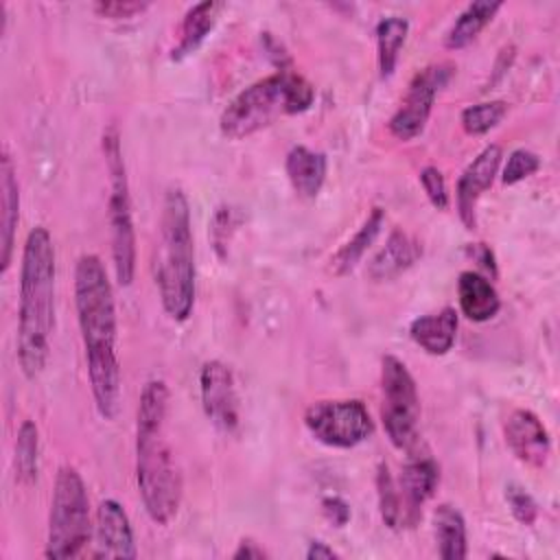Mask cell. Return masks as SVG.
Masks as SVG:
<instances>
[{"label": "cell", "instance_id": "cell-23", "mask_svg": "<svg viewBox=\"0 0 560 560\" xmlns=\"http://www.w3.org/2000/svg\"><path fill=\"white\" fill-rule=\"evenodd\" d=\"M433 534L438 553L444 560H464L468 553L466 521L462 512L451 503H440L433 512Z\"/></svg>", "mask_w": 560, "mask_h": 560}, {"label": "cell", "instance_id": "cell-36", "mask_svg": "<svg viewBox=\"0 0 560 560\" xmlns=\"http://www.w3.org/2000/svg\"><path fill=\"white\" fill-rule=\"evenodd\" d=\"M232 558H234V560H262V558H267V553H265L262 547H258L256 542H252V540H241L238 547H236V551L232 553Z\"/></svg>", "mask_w": 560, "mask_h": 560}, {"label": "cell", "instance_id": "cell-20", "mask_svg": "<svg viewBox=\"0 0 560 560\" xmlns=\"http://www.w3.org/2000/svg\"><path fill=\"white\" fill-rule=\"evenodd\" d=\"M422 256V247L416 238H411L402 230H394L385 247L378 249V254L368 265V276L372 280H392L407 271L418 258Z\"/></svg>", "mask_w": 560, "mask_h": 560}, {"label": "cell", "instance_id": "cell-24", "mask_svg": "<svg viewBox=\"0 0 560 560\" xmlns=\"http://www.w3.org/2000/svg\"><path fill=\"white\" fill-rule=\"evenodd\" d=\"M383 223H385L383 208H372V212L368 214L363 225L354 232V236L346 245H341V249L330 258V267L337 276H343L357 267V262L363 258L368 247L376 241Z\"/></svg>", "mask_w": 560, "mask_h": 560}, {"label": "cell", "instance_id": "cell-7", "mask_svg": "<svg viewBox=\"0 0 560 560\" xmlns=\"http://www.w3.org/2000/svg\"><path fill=\"white\" fill-rule=\"evenodd\" d=\"M103 155L109 173V197H107V221L112 234V260L116 280L129 287L136 273V230L131 217L129 179L122 160L120 136L116 127L103 133Z\"/></svg>", "mask_w": 560, "mask_h": 560}, {"label": "cell", "instance_id": "cell-15", "mask_svg": "<svg viewBox=\"0 0 560 560\" xmlns=\"http://www.w3.org/2000/svg\"><path fill=\"white\" fill-rule=\"evenodd\" d=\"M440 481V468L429 455H409V459L400 468V477L396 479L409 527H413L422 514V505L433 497L435 486Z\"/></svg>", "mask_w": 560, "mask_h": 560}, {"label": "cell", "instance_id": "cell-5", "mask_svg": "<svg viewBox=\"0 0 560 560\" xmlns=\"http://www.w3.org/2000/svg\"><path fill=\"white\" fill-rule=\"evenodd\" d=\"M315 88L293 70H278L241 90L221 112L219 129L230 140H243L273 125L282 116L306 112Z\"/></svg>", "mask_w": 560, "mask_h": 560}, {"label": "cell", "instance_id": "cell-17", "mask_svg": "<svg viewBox=\"0 0 560 560\" xmlns=\"http://www.w3.org/2000/svg\"><path fill=\"white\" fill-rule=\"evenodd\" d=\"M457 302L459 311L470 322H488L501 308V298L490 278L479 271H462L457 278Z\"/></svg>", "mask_w": 560, "mask_h": 560}, {"label": "cell", "instance_id": "cell-37", "mask_svg": "<svg viewBox=\"0 0 560 560\" xmlns=\"http://www.w3.org/2000/svg\"><path fill=\"white\" fill-rule=\"evenodd\" d=\"M330 558H339V553H337L332 547H328V545L322 542V540L308 542L306 560H330Z\"/></svg>", "mask_w": 560, "mask_h": 560}, {"label": "cell", "instance_id": "cell-16", "mask_svg": "<svg viewBox=\"0 0 560 560\" xmlns=\"http://www.w3.org/2000/svg\"><path fill=\"white\" fill-rule=\"evenodd\" d=\"M0 269L2 273L11 265L13 256V245H15V228L20 219V188H18V177L13 162L9 153L2 155L0 164Z\"/></svg>", "mask_w": 560, "mask_h": 560}, {"label": "cell", "instance_id": "cell-14", "mask_svg": "<svg viewBox=\"0 0 560 560\" xmlns=\"http://www.w3.org/2000/svg\"><path fill=\"white\" fill-rule=\"evenodd\" d=\"M510 451L523 464L542 468L551 455V440L542 420L529 409H514L503 424Z\"/></svg>", "mask_w": 560, "mask_h": 560}, {"label": "cell", "instance_id": "cell-2", "mask_svg": "<svg viewBox=\"0 0 560 560\" xmlns=\"http://www.w3.org/2000/svg\"><path fill=\"white\" fill-rule=\"evenodd\" d=\"M166 383L147 381L136 416V483L144 512L158 525H168L182 501V475L166 438Z\"/></svg>", "mask_w": 560, "mask_h": 560}, {"label": "cell", "instance_id": "cell-11", "mask_svg": "<svg viewBox=\"0 0 560 560\" xmlns=\"http://www.w3.org/2000/svg\"><path fill=\"white\" fill-rule=\"evenodd\" d=\"M199 392L206 418L223 433L238 427V392L232 370L221 361H206L199 372Z\"/></svg>", "mask_w": 560, "mask_h": 560}, {"label": "cell", "instance_id": "cell-33", "mask_svg": "<svg viewBox=\"0 0 560 560\" xmlns=\"http://www.w3.org/2000/svg\"><path fill=\"white\" fill-rule=\"evenodd\" d=\"M236 221H234V210L228 208V206H221L217 208L214 217H212V241H214V247L221 249V247H228V241H230V234L234 230Z\"/></svg>", "mask_w": 560, "mask_h": 560}, {"label": "cell", "instance_id": "cell-18", "mask_svg": "<svg viewBox=\"0 0 560 560\" xmlns=\"http://www.w3.org/2000/svg\"><path fill=\"white\" fill-rule=\"evenodd\" d=\"M457 311L444 306L438 313L420 315L409 324V337L418 343L427 354L442 357L446 354L457 337Z\"/></svg>", "mask_w": 560, "mask_h": 560}, {"label": "cell", "instance_id": "cell-1", "mask_svg": "<svg viewBox=\"0 0 560 560\" xmlns=\"http://www.w3.org/2000/svg\"><path fill=\"white\" fill-rule=\"evenodd\" d=\"M74 308L94 405L105 420H112L120 402V363L116 354L118 319L114 289L96 254H83L77 260Z\"/></svg>", "mask_w": 560, "mask_h": 560}, {"label": "cell", "instance_id": "cell-29", "mask_svg": "<svg viewBox=\"0 0 560 560\" xmlns=\"http://www.w3.org/2000/svg\"><path fill=\"white\" fill-rule=\"evenodd\" d=\"M538 168H540V158L534 151H529V149H514L508 155V162H505L503 173H501V182L505 186H514V184L523 182L525 177L534 175Z\"/></svg>", "mask_w": 560, "mask_h": 560}, {"label": "cell", "instance_id": "cell-10", "mask_svg": "<svg viewBox=\"0 0 560 560\" xmlns=\"http://www.w3.org/2000/svg\"><path fill=\"white\" fill-rule=\"evenodd\" d=\"M453 72L455 66L451 61H435L413 74L398 109L392 114L387 122V129L394 138L407 142L424 131L435 96L448 83Z\"/></svg>", "mask_w": 560, "mask_h": 560}, {"label": "cell", "instance_id": "cell-12", "mask_svg": "<svg viewBox=\"0 0 560 560\" xmlns=\"http://www.w3.org/2000/svg\"><path fill=\"white\" fill-rule=\"evenodd\" d=\"M501 158L503 151L499 144H486L457 179L455 203L466 230H475L477 225V201L492 186L501 166Z\"/></svg>", "mask_w": 560, "mask_h": 560}, {"label": "cell", "instance_id": "cell-3", "mask_svg": "<svg viewBox=\"0 0 560 560\" xmlns=\"http://www.w3.org/2000/svg\"><path fill=\"white\" fill-rule=\"evenodd\" d=\"M55 245L44 225H35L24 241L20 265L18 363L26 378L46 368L55 328Z\"/></svg>", "mask_w": 560, "mask_h": 560}, {"label": "cell", "instance_id": "cell-6", "mask_svg": "<svg viewBox=\"0 0 560 560\" xmlns=\"http://www.w3.org/2000/svg\"><path fill=\"white\" fill-rule=\"evenodd\" d=\"M92 538L90 497L83 477L74 466H61L55 477L48 534H46V558H74Z\"/></svg>", "mask_w": 560, "mask_h": 560}, {"label": "cell", "instance_id": "cell-13", "mask_svg": "<svg viewBox=\"0 0 560 560\" xmlns=\"http://www.w3.org/2000/svg\"><path fill=\"white\" fill-rule=\"evenodd\" d=\"M94 556L122 560H131L138 556L129 516L122 510V505L114 499H103L96 508Z\"/></svg>", "mask_w": 560, "mask_h": 560}, {"label": "cell", "instance_id": "cell-28", "mask_svg": "<svg viewBox=\"0 0 560 560\" xmlns=\"http://www.w3.org/2000/svg\"><path fill=\"white\" fill-rule=\"evenodd\" d=\"M505 114H508L505 101H483V103L464 107L459 120L468 136H483L490 129H494Z\"/></svg>", "mask_w": 560, "mask_h": 560}, {"label": "cell", "instance_id": "cell-4", "mask_svg": "<svg viewBox=\"0 0 560 560\" xmlns=\"http://www.w3.org/2000/svg\"><path fill=\"white\" fill-rule=\"evenodd\" d=\"M195 243L190 206L182 188L171 186L162 201L160 245L155 258V284L162 308L175 322H186L195 306Z\"/></svg>", "mask_w": 560, "mask_h": 560}, {"label": "cell", "instance_id": "cell-31", "mask_svg": "<svg viewBox=\"0 0 560 560\" xmlns=\"http://www.w3.org/2000/svg\"><path fill=\"white\" fill-rule=\"evenodd\" d=\"M420 184H422V190H424V195H427V199L431 201L433 208L446 210L451 206L446 182H444V175H442L440 168L424 166L420 171Z\"/></svg>", "mask_w": 560, "mask_h": 560}, {"label": "cell", "instance_id": "cell-9", "mask_svg": "<svg viewBox=\"0 0 560 560\" xmlns=\"http://www.w3.org/2000/svg\"><path fill=\"white\" fill-rule=\"evenodd\" d=\"M308 433L330 448H354L372 435V418L365 405L352 400H317L306 407Z\"/></svg>", "mask_w": 560, "mask_h": 560}, {"label": "cell", "instance_id": "cell-21", "mask_svg": "<svg viewBox=\"0 0 560 560\" xmlns=\"http://www.w3.org/2000/svg\"><path fill=\"white\" fill-rule=\"evenodd\" d=\"M219 11H221V2H214V0L197 2L186 11V15L182 20L179 42L171 50L173 61H182V59L190 57L192 52H197V48L206 42V37L214 28Z\"/></svg>", "mask_w": 560, "mask_h": 560}, {"label": "cell", "instance_id": "cell-26", "mask_svg": "<svg viewBox=\"0 0 560 560\" xmlns=\"http://www.w3.org/2000/svg\"><path fill=\"white\" fill-rule=\"evenodd\" d=\"M15 481L28 486L37 479L39 472V431L33 420H24L15 435V455H13Z\"/></svg>", "mask_w": 560, "mask_h": 560}, {"label": "cell", "instance_id": "cell-34", "mask_svg": "<svg viewBox=\"0 0 560 560\" xmlns=\"http://www.w3.org/2000/svg\"><path fill=\"white\" fill-rule=\"evenodd\" d=\"M322 512L337 527H343L350 521V505L341 497H326L322 501Z\"/></svg>", "mask_w": 560, "mask_h": 560}, {"label": "cell", "instance_id": "cell-19", "mask_svg": "<svg viewBox=\"0 0 560 560\" xmlns=\"http://www.w3.org/2000/svg\"><path fill=\"white\" fill-rule=\"evenodd\" d=\"M284 171L298 197L315 199L324 186L328 162L322 151H313L304 144H298L287 153Z\"/></svg>", "mask_w": 560, "mask_h": 560}, {"label": "cell", "instance_id": "cell-22", "mask_svg": "<svg viewBox=\"0 0 560 560\" xmlns=\"http://www.w3.org/2000/svg\"><path fill=\"white\" fill-rule=\"evenodd\" d=\"M503 7L499 0H475L468 2L462 13L455 18L451 28L444 35V46L448 50H459L468 46L497 15V11Z\"/></svg>", "mask_w": 560, "mask_h": 560}, {"label": "cell", "instance_id": "cell-27", "mask_svg": "<svg viewBox=\"0 0 560 560\" xmlns=\"http://www.w3.org/2000/svg\"><path fill=\"white\" fill-rule=\"evenodd\" d=\"M376 494H378V512L383 523L389 529L409 527V518H407V510H405L398 483L385 462H381L376 470Z\"/></svg>", "mask_w": 560, "mask_h": 560}, {"label": "cell", "instance_id": "cell-25", "mask_svg": "<svg viewBox=\"0 0 560 560\" xmlns=\"http://www.w3.org/2000/svg\"><path fill=\"white\" fill-rule=\"evenodd\" d=\"M409 22L398 15H389L378 20L376 24V59L381 79H389L398 66L400 48L407 39Z\"/></svg>", "mask_w": 560, "mask_h": 560}, {"label": "cell", "instance_id": "cell-32", "mask_svg": "<svg viewBox=\"0 0 560 560\" xmlns=\"http://www.w3.org/2000/svg\"><path fill=\"white\" fill-rule=\"evenodd\" d=\"M149 7V2H136V0H112V2H96L94 9L98 15L109 18V20H120V18H133L142 13Z\"/></svg>", "mask_w": 560, "mask_h": 560}, {"label": "cell", "instance_id": "cell-8", "mask_svg": "<svg viewBox=\"0 0 560 560\" xmlns=\"http://www.w3.org/2000/svg\"><path fill=\"white\" fill-rule=\"evenodd\" d=\"M381 420L385 433L396 448L411 453L420 442V398L411 372L394 354H385L381 361Z\"/></svg>", "mask_w": 560, "mask_h": 560}, {"label": "cell", "instance_id": "cell-30", "mask_svg": "<svg viewBox=\"0 0 560 560\" xmlns=\"http://www.w3.org/2000/svg\"><path fill=\"white\" fill-rule=\"evenodd\" d=\"M505 501H508V508L512 512V516L523 523V525H534V521L538 518V503L534 501V497L516 486V483H510L505 488Z\"/></svg>", "mask_w": 560, "mask_h": 560}, {"label": "cell", "instance_id": "cell-35", "mask_svg": "<svg viewBox=\"0 0 560 560\" xmlns=\"http://www.w3.org/2000/svg\"><path fill=\"white\" fill-rule=\"evenodd\" d=\"M468 256H470L472 260H477L479 267L490 273V278H497V260H494L492 249H490L486 243L468 245Z\"/></svg>", "mask_w": 560, "mask_h": 560}]
</instances>
